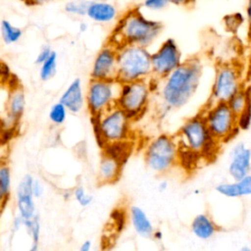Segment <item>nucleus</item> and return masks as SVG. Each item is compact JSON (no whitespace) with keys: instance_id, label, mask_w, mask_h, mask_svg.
Instances as JSON below:
<instances>
[{"instance_id":"nucleus-8","label":"nucleus","mask_w":251,"mask_h":251,"mask_svg":"<svg viewBox=\"0 0 251 251\" xmlns=\"http://www.w3.org/2000/svg\"><path fill=\"white\" fill-rule=\"evenodd\" d=\"M152 92L149 79L121 83L117 106L124 110L131 121H134L147 110Z\"/></svg>"},{"instance_id":"nucleus-28","label":"nucleus","mask_w":251,"mask_h":251,"mask_svg":"<svg viewBox=\"0 0 251 251\" xmlns=\"http://www.w3.org/2000/svg\"><path fill=\"white\" fill-rule=\"evenodd\" d=\"M88 4H89V1H85V0H72L65 4L64 10L67 14L82 17V16H86Z\"/></svg>"},{"instance_id":"nucleus-18","label":"nucleus","mask_w":251,"mask_h":251,"mask_svg":"<svg viewBox=\"0 0 251 251\" xmlns=\"http://www.w3.org/2000/svg\"><path fill=\"white\" fill-rule=\"evenodd\" d=\"M215 190L227 198H240L251 195V173L247 176L234 179L231 182H222L216 185Z\"/></svg>"},{"instance_id":"nucleus-1","label":"nucleus","mask_w":251,"mask_h":251,"mask_svg":"<svg viewBox=\"0 0 251 251\" xmlns=\"http://www.w3.org/2000/svg\"><path fill=\"white\" fill-rule=\"evenodd\" d=\"M203 74V65L198 57H190L163 79H160L159 95L163 111L169 112L183 107L196 92Z\"/></svg>"},{"instance_id":"nucleus-45","label":"nucleus","mask_w":251,"mask_h":251,"mask_svg":"<svg viewBox=\"0 0 251 251\" xmlns=\"http://www.w3.org/2000/svg\"><path fill=\"white\" fill-rule=\"evenodd\" d=\"M248 24H249V33H250V36H251V22H249Z\"/></svg>"},{"instance_id":"nucleus-12","label":"nucleus","mask_w":251,"mask_h":251,"mask_svg":"<svg viewBox=\"0 0 251 251\" xmlns=\"http://www.w3.org/2000/svg\"><path fill=\"white\" fill-rule=\"evenodd\" d=\"M117 48L107 42L96 54L91 70L90 78L116 79L117 78Z\"/></svg>"},{"instance_id":"nucleus-2","label":"nucleus","mask_w":251,"mask_h":251,"mask_svg":"<svg viewBox=\"0 0 251 251\" xmlns=\"http://www.w3.org/2000/svg\"><path fill=\"white\" fill-rule=\"evenodd\" d=\"M163 25L146 18L139 7L127 9L118 20L107 42L119 48L124 45L149 47L160 35Z\"/></svg>"},{"instance_id":"nucleus-26","label":"nucleus","mask_w":251,"mask_h":251,"mask_svg":"<svg viewBox=\"0 0 251 251\" xmlns=\"http://www.w3.org/2000/svg\"><path fill=\"white\" fill-rule=\"evenodd\" d=\"M58 65V55L55 51H52L51 55L47 60H45L41 65H39V77L43 81L51 79L56 72Z\"/></svg>"},{"instance_id":"nucleus-39","label":"nucleus","mask_w":251,"mask_h":251,"mask_svg":"<svg viewBox=\"0 0 251 251\" xmlns=\"http://www.w3.org/2000/svg\"><path fill=\"white\" fill-rule=\"evenodd\" d=\"M245 19L247 22H251V0H247L245 6Z\"/></svg>"},{"instance_id":"nucleus-4","label":"nucleus","mask_w":251,"mask_h":251,"mask_svg":"<svg viewBox=\"0 0 251 251\" xmlns=\"http://www.w3.org/2000/svg\"><path fill=\"white\" fill-rule=\"evenodd\" d=\"M117 80L121 83L147 80L152 76L151 52L140 45L117 48Z\"/></svg>"},{"instance_id":"nucleus-36","label":"nucleus","mask_w":251,"mask_h":251,"mask_svg":"<svg viewBox=\"0 0 251 251\" xmlns=\"http://www.w3.org/2000/svg\"><path fill=\"white\" fill-rule=\"evenodd\" d=\"M25 6L28 7H35V6H40L45 3H48L52 0H21Z\"/></svg>"},{"instance_id":"nucleus-11","label":"nucleus","mask_w":251,"mask_h":251,"mask_svg":"<svg viewBox=\"0 0 251 251\" xmlns=\"http://www.w3.org/2000/svg\"><path fill=\"white\" fill-rule=\"evenodd\" d=\"M182 63L181 51L173 38H167L156 51L151 53L152 76L163 79Z\"/></svg>"},{"instance_id":"nucleus-16","label":"nucleus","mask_w":251,"mask_h":251,"mask_svg":"<svg viewBox=\"0 0 251 251\" xmlns=\"http://www.w3.org/2000/svg\"><path fill=\"white\" fill-rule=\"evenodd\" d=\"M123 162L115 157L103 154L97 169V180L101 184H110L119 180Z\"/></svg>"},{"instance_id":"nucleus-29","label":"nucleus","mask_w":251,"mask_h":251,"mask_svg":"<svg viewBox=\"0 0 251 251\" xmlns=\"http://www.w3.org/2000/svg\"><path fill=\"white\" fill-rule=\"evenodd\" d=\"M72 192H73V197L80 207L87 208L93 203V200H94L93 195L87 193V191L82 185L75 186Z\"/></svg>"},{"instance_id":"nucleus-32","label":"nucleus","mask_w":251,"mask_h":251,"mask_svg":"<svg viewBox=\"0 0 251 251\" xmlns=\"http://www.w3.org/2000/svg\"><path fill=\"white\" fill-rule=\"evenodd\" d=\"M170 3V0H144L143 6L151 11H161Z\"/></svg>"},{"instance_id":"nucleus-20","label":"nucleus","mask_w":251,"mask_h":251,"mask_svg":"<svg viewBox=\"0 0 251 251\" xmlns=\"http://www.w3.org/2000/svg\"><path fill=\"white\" fill-rule=\"evenodd\" d=\"M86 16L93 22L106 24L116 19L117 9L106 0H93L89 1Z\"/></svg>"},{"instance_id":"nucleus-25","label":"nucleus","mask_w":251,"mask_h":251,"mask_svg":"<svg viewBox=\"0 0 251 251\" xmlns=\"http://www.w3.org/2000/svg\"><path fill=\"white\" fill-rule=\"evenodd\" d=\"M0 33L5 44H14L23 36V29L14 25L8 20H2L0 23Z\"/></svg>"},{"instance_id":"nucleus-15","label":"nucleus","mask_w":251,"mask_h":251,"mask_svg":"<svg viewBox=\"0 0 251 251\" xmlns=\"http://www.w3.org/2000/svg\"><path fill=\"white\" fill-rule=\"evenodd\" d=\"M82 86L81 79L76 77L70 82V84L61 94L59 101L66 106L69 113L78 114L84 108L85 92Z\"/></svg>"},{"instance_id":"nucleus-6","label":"nucleus","mask_w":251,"mask_h":251,"mask_svg":"<svg viewBox=\"0 0 251 251\" xmlns=\"http://www.w3.org/2000/svg\"><path fill=\"white\" fill-rule=\"evenodd\" d=\"M144 162L149 170L158 175L173 170L178 162V146L176 136L161 133L152 138L144 149Z\"/></svg>"},{"instance_id":"nucleus-13","label":"nucleus","mask_w":251,"mask_h":251,"mask_svg":"<svg viewBox=\"0 0 251 251\" xmlns=\"http://www.w3.org/2000/svg\"><path fill=\"white\" fill-rule=\"evenodd\" d=\"M33 176L29 174L25 175L23 178L20 180L15 194L16 200V208L18 214L24 219L28 220L33 218L36 213V206L34 201V196L31 190V184L33 180Z\"/></svg>"},{"instance_id":"nucleus-35","label":"nucleus","mask_w":251,"mask_h":251,"mask_svg":"<svg viewBox=\"0 0 251 251\" xmlns=\"http://www.w3.org/2000/svg\"><path fill=\"white\" fill-rule=\"evenodd\" d=\"M24 219L19 215L17 214L14 219H13V222H12V226H11V236H13L16 232H18L21 228L24 227Z\"/></svg>"},{"instance_id":"nucleus-33","label":"nucleus","mask_w":251,"mask_h":251,"mask_svg":"<svg viewBox=\"0 0 251 251\" xmlns=\"http://www.w3.org/2000/svg\"><path fill=\"white\" fill-rule=\"evenodd\" d=\"M52 49L49 45H44L41 47L40 51L38 52L36 58H35V64L37 65H41L45 60H47L49 58V56L52 53Z\"/></svg>"},{"instance_id":"nucleus-30","label":"nucleus","mask_w":251,"mask_h":251,"mask_svg":"<svg viewBox=\"0 0 251 251\" xmlns=\"http://www.w3.org/2000/svg\"><path fill=\"white\" fill-rule=\"evenodd\" d=\"M244 19L245 18L240 13H236V14H231L226 16L224 20V23L227 30L235 31L242 25V23L244 22Z\"/></svg>"},{"instance_id":"nucleus-31","label":"nucleus","mask_w":251,"mask_h":251,"mask_svg":"<svg viewBox=\"0 0 251 251\" xmlns=\"http://www.w3.org/2000/svg\"><path fill=\"white\" fill-rule=\"evenodd\" d=\"M237 125L238 128L242 130H246L249 128L251 125V101L245 108V110L237 116Z\"/></svg>"},{"instance_id":"nucleus-44","label":"nucleus","mask_w":251,"mask_h":251,"mask_svg":"<svg viewBox=\"0 0 251 251\" xmlns=\"http://www.w3.org/2000/svg\"><path fill=\"white\" fill-rule=\"evenodd\" d=\"M240 250H241V251H251V248H250L249 246H242V247L240 248Z\"/></svg>"},{"instance_id":"nucleus-24","label":"nucleus","mask_w":251,"mask_h":251,"mask_svg":"<svg viewBox=\"0 0 251 251\" xmlns=\"http://www.w3.org/2000/svg\"><path fill=\"white\" fill-rule=\"evenodd\" d=\"M24 228L31 238L30 251H37L39 248L40 233H41V225L38 215H35L33 218L24 221Z\"/></svg>"},{"instance_id":"nucleus-14","label":"nucleus","mask_w":251,"mask_h":251,"mask_svg":"<svg viewBox=\"0 0 251 251\" xmlns=\"http://www.w3.org/2000/svg\"><path fill=\"white\" fill-rule=\"evenodd\" d=\"M227 172L230 177L234 179L241 178L251 172V149L243 142L236 143L230 153Z\"/></svg>"},{"instance_id":"nucleus-19","label":"nucleus","mask_w":251,"mask_h":251,"mask_svg":"<svg viewBox=\"0 0 251 251\" xmlns=\"http://www.w3.org/2000/svg\"><path fill=\"white\" fill-rule=\"evenodd\" d=\"M190 230L196 238L208 240L218 232L219 226L209 214L200 213L193 218L190 224Z\"/></svg>"},{"instance_id":"nucleus-38","label":"nucleus","mask_w":251,"mask_h":251,"mask_svg":"<svg viewBox=\"0 0 251 251\" xmlns=\"http://www.w3.org/2000/svg\"><path fill=\"white\" fill-rule=\"evenodd\" d=\"M92 248V241L89 240V239H86L84 240L80 246H79V250L80 251H90Z\"/></svg>"},{"instance_id":"nucleus-3","label":"nucleus","mask_w":251,"mask_h":251,"mask_svg":"<svg viewBox=\"0 0 251 251\" xmlns=\"http://www.w3.org/2000/svg\"><path fill=\"white\" fill-rule=\"evenodd\" d=\"M175 136L178 151L193 154L204 162L213 161L219 153L221 142L211 134L201 112L187 119Z\"/></svg>"},{"instance_id":"nucleus-42","label":"nucleus","mask_w":251,"mask_h":251,"mask_svg":"<svg viewBox=\"0 0 251 251\" xmlns=\"http://www.w3.org/2000/svg\"><path fill=\"white\" fill-rule=\"evenodd\" d=\"M87 28H88V25H87V24L86 23H84V22H82V23H80L79 24V25H78V30H79V32H85L86 30H87Z\"/></svg>"},{"instance_id":"nucleus-37","label":"nucleus","mask_w":251,"mask_h":251,"mask_svg":"<svg viewBox=\"0 0 251 251\" xmlns=\"http://www.w3.org/2000/svg\"><path fill=\"white\" fill-rule=\"evenodd\" d=\"M195 0H170V3L176 6H187L193 4Z\"/></svg>"},{"instance_id":"nucleus-17","label":"nucleus","mask_w":251,"mask_h":251,"mask_svg":"<svg viewBox=\"0 0 251 251\" xmlns=\"http://www.w3.org/2000/svg\"><path fill=\"white\" fill-rule=\"evenodd\" d=\"M129 222L135 233L143 238H152L154 225L147 213L139 206L132 205L128 210Z\"/></svg>"},{"instance_id":"nucleus-34","label":"nucleus","mask_w":251,"mask_h":251,"mask_svg":"<svg viewBox=\"0 0 251 251\" xmlns=\"http://www.w3.org/2000/svg\"><path fill=\"white\" fill-rule=\"evenodd\" d=\"M31 190L34 198H40L42 197L44 193V185L38 178H33L32 184H31Z\"/></svg>"},{"instance_id":"nucleus-23","label":"nucleus","mask_w":251,"mask_h":251,"mask_svg":"<svg viewBox=\"0 0 251 251\" xmlns=\"http://www.w3.org/2000/svg\"><path fill=\"white\" fill-rule=\"evenodd\" d=\"M12 191V172L8 165H0V207L10 199Z\"/></svg>"},{"instance_id":"nucleus-27","label":"nucleus","mask_w":251,"mask_h":251,"mask_svg":"<svg viewBox=\"0 0 251 251\" xmlns=\"http://www.w3.org/2000/svg\"><path fill=\"white\" fill-rule=\"evenodd\" d=\"M68 114L69 111L66 106L62 102L58 101L50 107L48 112V119L54 126H60L66 122Z\"/></svg>"},{"instance_id":"nucleus-5","label":"nucleus","mask_w":251,"mask_h":251,"mask_svg":"<svg viewBox=\"0 0 251 251\" xmlns=\"http://www.w3.org/2000/svg\"><path fill=\"white\" fill-rule=\"evenodd\" d=\"M97 142L106 144L127 141L131 134V120L120 107L115 106L99 116L91 117Z\"/></svg>"},{"instance_id":"nucleus-21","label":"nucleus","mask_w":251,"mask_h":251,"mask_svg":"<svg viewBox=\"0 0 251 251\" xmlns=\"http://www.w3.org/2000/svg\"><path fill=\"white\" fill-rule=\"evenodd\" d=\"M25 94L20 87L16 86L10 91L7 101V115L12 122H18L25 110Z\"/></svg>"},{"instance_id":"nucleus-10","label":"nucleus","mask_w":251,"mask_h":251,"mask_svg":"<svg viewBox=\"0 0 251 251\" xmlns=\"http://www.w3.org/2000/svg\"><path fill=\"white\" fill-rule=\"evenodd\" d=\"M243 86L240 69L233 64H221L216 69L210 102H227Z\"/></svg>"},{"instance_id":"nucleus-7","label":"nucleus","mask_w":251,"mask_h":251,"mask_svg":"<svg viewBox=\"0 0 251 251\" xmlns=\"http://www.w3.org/2000/svg\"><path fill=\"white\" fill-rule=\"evenodd\" d=\"M201 114L211 134L220 142L229 140L239 129L237 116L226 102H209Z\"/></svg>"},{"instance_id":"nucleus-9","label":"nucleus","mask_w":251,"mask_h":251,"mask_svg":"<svg viewBox=\"0 0 251 251\" xmlns=\"http://www.w3.org/2000/svg\"><path fill=\"white\" fill-rule=\"evenodd\" d=\"M120 87L117 79L90 78L85 91V107L90 116H99L117 106Z\"/></svg>"},{"instance_id":"nucleus-22","label":"nucleus","mask_w":251,"mask_h":251,"mask_svg":"<svg viewBox=\"0 0 251 251\" xmlns=\"http://www.w3.org/2000/svg\"><path fill=\"white\" fill-rule=\"evenodd\" d=\"M251 101V88L243 87L239 91H237L233 96L229 98L226 102L231 111L239 116L247 107L249 102Z\"/></svg>"},{"instance_id":"nucleus-41","label":"nucleus","mask_w":251,"mask_h":251,"mask_svg":"<svg viewBox=\"0 0 251 251\" xmlns=\"http://www.w3.org/2000/svg\"><path fill=\"white\" fill-rule=\"evenodd\" d=\"M169 188V182L168 180H162L158 183V190L160 192H165Z\"/></svg>"},{"instance_id":"nucleus-43","label":"nucleus","mask_w":251,"mask_h":251,"mask_svg":"<svg viewBox=\"0 0 251 251\" xmlns=\"http://www.w3.org/2000/svg\"><path fill=\"white\" fill-rule=\"evenodd\" d=\"M6 69H8L7 66H6V64H5L4 62H1V61H0V77L5 75Z\"/></svg>"},{"instance_id":"nucleus-40","label":"nucleus","mask_w":251,"mask_h":251,"mask_svg":"<svg viewBox=\"0 0 251 251\" xmlns=\"http://www.w3.org/2000/svg\"><path fill=\"white\" fill-rule=\"evenodd\" d=\"M163 237H164L163 231L160 230V229H156V228H155V230H154V232H153V235H152V238H153L154 240H156V241H161V240L163 239Z\"/></svg>"}]
</instances>
